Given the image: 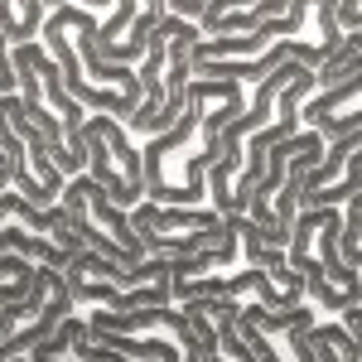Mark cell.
<instances>
[{
  "label": "cell",
  "mask_w": 362,
  "mask_h": 362,
  "mask_svg": "<svg viewBox=\"0 0 362 362\" xmlns=\"http://www.w3.org/2000/svg\"><path fill=\"white\" fill-rule=\"evenodd\" d=\"M58 208L68 213V223L78 232V242L87 251H97V256H107L116 261L121 271H140L145 261H150V251L145 242L136 237V227H131V213L126 208H116L107 189L92 179V174H78V179H68V189L58 198Z\"/></svg>",
  "instance_id": "3"
},
{
  "label": "cell",
  "mask_w": 362,
  "mask_h": 362,
  "mask_svg": "<svg viewBox=\"0 0 362 362\" xmlns=\"http://www.w3.org/2000/svg\"><path fill=\"white\" fill-rule=\"evenodd\" d=\"M49 5L44 0H20V5H10V0H0V29H5V39L20 49V44H39V34L49 25Z\"/></svg>",
  "instance_id": "9"
},
{
  "label": "cell",
  "mask_w": 362,
  "mask_h": 362,
  "mask_svg": "<svg viewBox=\"0 0 362 362\" xmlns=\"http://www.w3.org/2000/svg\"><path fill=\"white\" fill-rule=\"evenodd\" d=\"M34 261H25V256H0V309L15 305V300H25L29 285H34Z\"/></svg>",
  "instance_id": "10"
},
{
  "label": "cell",
  "mask_w": 362,
  "mask_h": 362,
  "mask_svg": "<svg viewBox=\"0 0 362 362\" xmlns=\"http://www.w3.org/2000/svg\"><path fill=\"white\" fill-rule=\"evenodd\" d=\"M136 223L155 227L160 237H194V232H218L223 227V213L208 203V208H160V203H140L131 213Z\"/></svg>",
  "instance_id": "7"
},
{
  "label": "cell",
  "mask_w": 362,
  "mask_h": 362,
  "mask_svg": "<svg viewBox=\"0 0 362 362\" xmlns=\"http://www.w3.org/2000/svg\"><path fill=\"white\" fill-rule=\"evenodd\" d=\"M160 25H165V0H145V10H140V20L131 25V34H126L116 49H107V54H97V58L112 63V68H131V63L145 58V49H150V39H155Z\"/></svg>",
  "instance_id": "8"
},
{
  "label": "cell",
  "mask_w": 362,
  "mask_h": 362,
  "mask_svg": "<svg viewBox=\"0 0 362 362\" xmlns=\"http://www.w3.org/2000/svg\"><path fill=\"white\" fill-rule=\"evenodd\" d=\"M15 362H29V358H15Z\"/></svg>",
  "instance_id": "12"
},
{
  "label": "cell",
  "mask_w": 362,
  "mask_h": 362,
  "mask_svg": "<svg viewBox=\"0 0 362 362\" xmlns=\"http://www.w3.org/2000/svg\"><path fill=\"white\" fill-rule=\"evenodd\" d=\"M208 97H213V83L194 78L184 121L169 136H155L140 150V160H145V203H160V208H203L208 203V169L223 160V145L203 131Z\"/></svg>",
  "instance_id": "1"
},
{
  "label": "cell",
  "mask_w": 362,
  "mask_h": 362,
  "mask_svg": "<svg viewBox=\"0 0 362 362\" xmlns=\"http://www.w3.org/2000/svg\"><path fill=\"white\" fill-rule=\"evenodd\" d=\"M165 68H169V34H165V25H160L155 39H150V49H145V58H140V68H136L145 102H140V116L126 126V131H145L155 116L165 112Z\"/></svg>",
  "instance_id": "6"
},
{
  "label": "cell",
  "mask_w": 362,
  "mask_h": 362,
  "mask_svg": "<svg viewBox=\"0 0 362 362\" xmlns=\"http://www.w3.org/2000/svg\"><path fill=\"white\" fill-rule=\"evenodd\" d=\"M223 309L242 324V338L261 353V362H319V348L309 343V329L319 324L314 305H300L290 314H266L261 305L223 300Z\"/></svg>",
  "instance_id": "4"
},
{
  "label": "cell",
  "mask_w": 362,
  "mask_h": 362,
  "mask_svg": "<svg viewBox=\"0 0 362 362\" xmlns=\"http://www.w3.org/2000/svg\"><path fill=\"white\" fill-rule=\"evenodd\" d=\"M87 334L107 343L126 358H150V362H208L198 343L189 314L179 305H150L136 314H83Z\"/></svg>",
  "instance_id": "2"
},
{
  "label": "cell",
  "mask_w": 362,
  "mask_h": 362,
  "mask_svg": "<svg viewBox=\"0 0 362 362\" xmlns=\"http://www.w3.org/2000/svg\"><path fill=\"white\" fill-rule=\"evenodd\" d=\"M0 194H10V160H5V150H0Z\"/></svg>",
  "instance_id": "11"
},
{
  "label": "cell",
  "mask_w": 362,
  "mask_h": 362,
  "mask_svg": "<svg viewBox=\"0 0 362 362\" xmlns=\"http://www.w3.org/2000/svg\"><path fill=\"white\" fill-rule=\"evenodd\" d=\"M165 15L194 25L203 39H242V34H256L271 20H285L290 0H256V5H232V0H165Z\"/></svg>",
  "instance_id": "5"
}]
</instances>
